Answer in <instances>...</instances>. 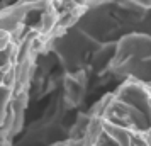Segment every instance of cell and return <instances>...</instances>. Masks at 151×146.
Listing matches in <instances>:
<instances>
[{
  "mask_svg": "<svg viewBox=\"0 0 151 146\" xmlns=\"http://www.w3.org/2000/svg\"><path fill=\"white\" fill-rule=\"evenodd\" d=\"M134 42H136V46H137V51L143 49L146 55L151 56V37H144V36H141V34H136L134 36ZM132 48H134V44L131 46V44H127V42L122 39V41H121V48L117 49V53H119V55H121V53H126V56L134 58V56H136V49H132Z\"/></svg>",
  "mask_w": 151,
  "mask_h": 146,
  "instance_id": "cell-1",
  "label": "cell"
},
{
  "mask_svg": "<svg viewBox=\"0 0 151 146\" xmlns=\"http://www.w3.org/2000/svg\"><path fill=\"white\" fill-rule=\"evenodd\" d=\"M82 95H83L82 83L73 77L66 78V97H68V100H71V104H78Z\"/></svg>",
  "mask_w": 151,
  "mask_h": 146,
  "instance_id": "cell-2",
  "label": "cell"
}]
</instances>
